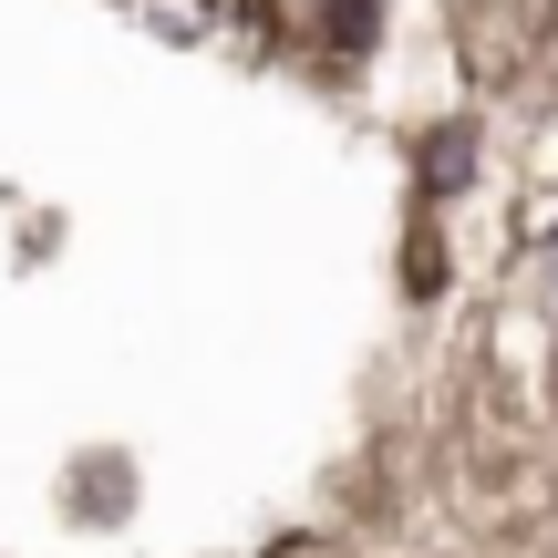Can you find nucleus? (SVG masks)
<instances>
[{"instance_id":"f257e3e1","label":"nucleus","mask_w":558,"mask_h":558,"mask_svg":"<svg viewBox=\"0 0 558 558\" xmlns=\"http://www.w3.org/2000/svg\"><path fill=\"white\" fill-rule=\"evenodd\" d=\"M414 177H424V197L465 186V177H476V124H435V135H424V156H414Z\"/></svg>"},{"instance_id":"f03ea898","label":"nucleus","mask_w":558,"mask_h":558,"mask_svg":"<svg viewBox=\"0 0 558 558\" xmlns=\"http://www.w3.org/2000/svg\"><path fill=\"white\" fill-rule=\"evenodd\" d=\"M320 52L352 73V62L373 52V0H320Z\"/></svg>"},{"instance_id":"7ed1b4c3","label":"nucleus","mask_w":558,"mask_h":558,"mask_svg":"<svg viewBox=\"0 0 558 558\" xmlns=\"http://www.w3.org/2000/svg\"><path fill=\"white\" fill-rule=\"evenodd\" d=\"M259 558H341L331 538H279V548H259Z\"/></svg>"}]
</instances>
